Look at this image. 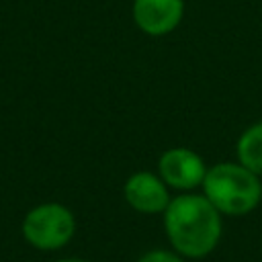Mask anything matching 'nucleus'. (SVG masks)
Masks as SVG:
<instances>
[{
  "mask_svg": "<svg viewBox=\"0 0 262 262\" xmlns=\"http://www.w3.org/2000/svg\"><path fill=\"white\" fill-rule=\"evenodd\" d=\"M237 162L262 178V121L250 125L235 145Z\"/></svg>",
  "mask_w": 262,
  "mask_h": 262,
  "instance_id": "7",
  "label": "nucleus"
},
{
  "mask_svg": "<svg viewBox=\"0 0 262 262\" xmlns=\"http://www.w3.org/2000/svg\"><path fill=\"white\" fill-rule=\"evenodd\" d=\"M203 194L221 215H246L262 201V182L239 162H219L207 168Z\"/></svg>",
  "mask_w": 262,
  "mask_h": 262,
  "instance_id": "2",
  "label": "nucleus"
},
{
  "mask_svg": "<svg viewBox=\"0 0 262 262\" xmlns=\"http://www.w3.org/2000/svg\"><path fill=\"white\" fill-rule=\"evenodd\" d=\"M135 25L151 37L172 33L184 16V0H133Z\"/></svg>",
  "mask_w": 262,
  "mask_h": 262,
  "instance_id": "6",
  "label": "nucleus"
},
{
  "mask_svg": "<svg viewBox=\"0 0 262 262\" xmlns=\"http://www.w3.org/2000/svg\"><path fill=\"white\" fill-rule=\"evenodd\" d=\"M164 229L174 248L184 258H205L221 239V213L205 194L184 192L170 199L164 211Z\"/></svg>",
  "mask_w": 262,
  "mask_h": 262,
  "instance_id": "1",
  "label": "nucleus"
},
{
  "mask_svg": "<svg viewBox=\"0 0 262 262\" xmlns=\"http://www.w3.org/2000/svg\"><path fill=\"white\" fill-rule=\"evenodd\" d=\"M123 194L131 209L147 215L164 213L170 203L168 184L162 180L160 174L145 170H139L127 178L123 186Z\"/></svg>",
  "mask_w": 262,
  "mask_h": 262,
  "instance_id": "5",
  "label": "nucleus"
},
{
  "mask_svg": "<svg viewBox=\"0 0 262 262\" xmlns=\"http://www.w3.org/2000/svg\"><path fill=\"white\" fill-rule=\"evenodd\" d=\"M76 229L70 209L57 203H45L35 207L23 223V233L29 244L39 250H57L66 246Z\"/></svg>",
  "mask_w": 262,
  "mask_h": 262,
  "instance_id": "3",
  "label": "nucleus"
},
{
  "mask_svg": "<svg viewBox=\"0 0 262 262\" xmlns=\"http://www.w3.org/2000/svg\"><path fill=\"white\" fill-rule=\"evenodd\" d=\"M137 262H184L178 252H168V250H151L143 254Z\"/></svg>",
  "mask_w": 262,
  "mask_h": 262,
  "instance_id": "8",
  "label": "nucleus"
},
{
  "mask_svg": "<svg viewBox=\"0 0 262 262\" xmlns=\"http://www.w3.org/2000/svg\"><path fill=\"white\" fill-rule=\"evenodd\" d=\"M57 262H84V260H76V258H66V260H57Z\"/></svg>",
  "mask_w": 262,
  "mask_h": 262,
  "instance_id": "9",
  "label": "nucleus"
},
{
  "mask_svg": "<svg viewBox=\"0 0 262 262\" xmlns=\"http://www.w3.org/2000/svg\"><path fill=\"white\" fill-rule=\"evenodd\" d=\"M158 174L170 188L192 190L203 184L207 166L196 151L188 147H172L160 156Z\"/></svg>",
  "mask_w": 262,
  "mask_h": 262,
  "instance_id": "4",
  "label": "nucleus"
}]
</instances>
